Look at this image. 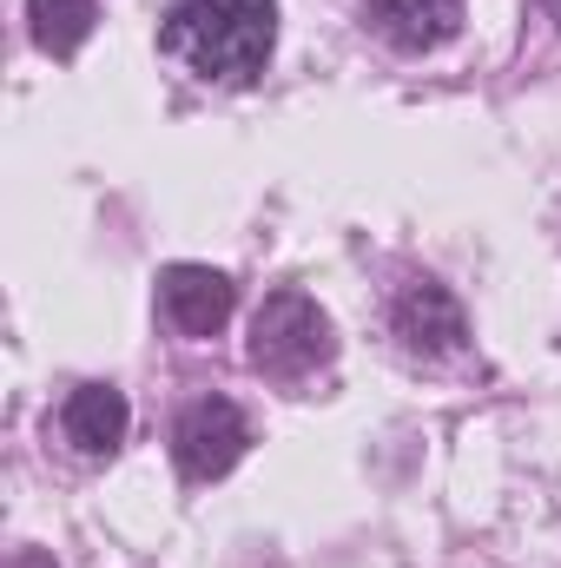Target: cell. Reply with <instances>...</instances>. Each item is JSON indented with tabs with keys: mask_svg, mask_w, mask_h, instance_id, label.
I'll use <instances>...</instances> for the list:
<instances>
[{
	"mask_svg": "<svg viewBox=\"0 0 561 568\" xmlns=\"http://www.w3.org/2000/svg\"><path fill=\"white\" fill-rule=\"evenodd\" d=\"M159 47L198 80L245 87L278 47V0H165Z\"/></svg>",
	"mask_w": 561,
	"mask_h": 568,
	"instance_id": "cell-1",
	"label": "cell"
},
{
	"mask_svg": "<svg viewBox=\"0 0 561 568\" xmlns=\"http://www.w3.org/2000/svg\"><path fill=\"white\" fill-rule=\"evenodd\" d=\"M337 337H330V317L317 311V297L304 291H272L252 317V364L278 384H297L310 377L317 364H330Z\"/></svg>",
	"mask_w": 561,
	"mask_h": 568,
	"instance_id": "cell-2",
	"label": "cell"
},
{
	"mask_svg": "<svg viewBox=\"0 0 561 568\" xmlns=\"http://www.w3.org/2000/svg\"><path fill=\"white\" fill-rule=\"evenodd\" d=\"M245 449H252V424H245V410H238L232 397H198V404H185L178 424H172V463H178L185 483H218V476H232Z\"/></svg>",
	"mask_w": 561,
	"mask_h": 568,
	"instance_id": "cell-3",
	"label": "cell"
},
{
	"mask_svg": "<svg viewBox=\"0 0 561 568\" xmlns=\"http://www.w3.org/2000/svg\"><path fill=\"white\" fill-rule=\"evenodd\" d=\"M390 331L404 337V351L410 357H456L462 344H469V324H462V304L442 291L436 278H410L397 291V304H390Z\"/></svg>",
	"mask_w": 561,
	"mask_h": 568,
	"instance_id": "cell-4",
	"label": "cell"
},
{
	"mask_svg": "<svg viewBox=\"0 0 561 568\" xmlns=\"http://www.w3.org/2000/svg\"><path fill=\"white\" fill-rule=\"evenodd\" d=\"M159 317L178 337H212L232 317V278L212 265H165L159 272Z\"/></svg>",
	"mask_w": 561,
	"mask_h": 568,
	"instance_id": "cell-5",
	"label": "cell"
},
{
	"mask_svg": "<svg viewBox=\"0 0 561 568\" xmlns=\"http://www.w3.org/2000/svg\"><path fill=\"white\" fill-rule=\"evenodd\" d=\"M364 20L404 47V53H436L462 27V0H364Z\"/></svg>",
	"mask_w": 561,
	"mask_h": 568,
	"instance_id": "cell-6",
	"label": "cell"
},
{
	"mask_svg": "<svg viewBox=\"0 0 561 568\" xmlns=\"http://www.w3.org/2000/svg\"><path fill=\"white\" fill-rule=\"evenodd\" d=\"M60 436L80 449V456H113L120 436H126V397L113 384H80L67 404H60Z\"/></svg>",
	"mask_w": 561,
	"mask_h": 568,
	"instance_id": "cell-7",
	"label": "cell"
},
{
	"mask_svg": "<svg viewBox=\"0 0 561 568\" xmlns=\"http://www.w3.org/2000/svg\"><path fill=\"white\" fill-rule=\"evenodd\" d=\"M27 20H33V47L53 53V60H73L100 20V0H27Z\"/></svg>",
	"mask_w": 561,
	"mask_h": 568,
	"instance_id": "cell-8",
	"label": "cell"
},
{
	"mask_svg": "<svg viewBox=\"0 0 561 568\" xmlns=\"http://www.w3.org/2000/svg\"><path fill=\"white\" fill-rule=\"evenodd\" d=\"M7 568H53V556H40V549H13V562Z\"/></svg>",
	"mask_w": 561,
	"mask_h": 568,
	"instance_id": "cell-9",
	"label": "cell"
},
{
	"mask_svg": "<svg viewBox=\"0 0 561 568\" xmlns=\"http://www.w3.org/2000/svg\"><path fill=\"white\" fill-rule=\"evenodd\" d=\"M549 13H555V20H561V0H549Z\"/></svg>",
	"mask_w": 561,
	"mask_h": 568,
	"instance_id": "cell-10",
	"label": "cell"
}]
</instances>
